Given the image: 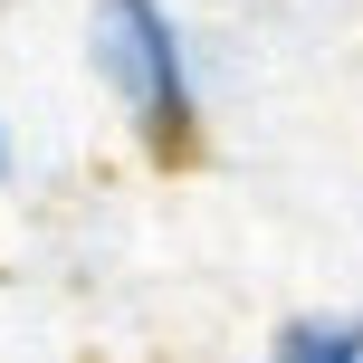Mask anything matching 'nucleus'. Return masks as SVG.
Returning <instances> with one entry per match:
<instances>
[{"label":"nucleus","instance_id":"nucleus-1","mask_svg":"<svg viewBox=\"0 0 363 363\" xmlns=\"http://www.w3.org/2000/svg\"><path fill=\"white\" fill-rule=\"evenodd\" d=\"M86 67L115 96L125 134L144 144V163H191L201 153V77H191V38H182L172 0H96Z\"/></svg>","mask_w":363,"mask_h":363},{"label":"nucleus","instance_id":"nucleus-2","mask_svg":"<svg viewBox=\"0 0 363 363\" xmlns=\"http://www.w3.org/2000/svg\"><path fill=\"white\" fill-rule=\"evenodd\" d=\"M268 363H363V315L354 306H306L268 335Z\"/></svg>","mask_w":363,"mask_h":363},{"label":"nucleus","instance_id":"nucleus-3","mask_svg":"<svg viewBox=\"0 0 363 363\" xmlns=\"http://www.w3.org/2000/svg\"><path fill=\"white\" fill-rule=\"evenodd\" d=\"M0 182H10V134H0Z\"/></svg>","mask_w":363,"mask_h":363}]
</instances>
